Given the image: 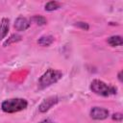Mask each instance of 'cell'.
I'll return each mask as SVG.
<instances>
[{
    "instance_id": "8fae6325",
    "label": "cell",
    "mask_w": 123,
    "mask_h": 123,
    "mask_svg": "<svg viewBox=\"0 0 123 123\" xmlns=\"http://www.w3.org/2000/svg\"><path fill=\"white\" fill-rule=\"evenodd\" d=\"M21 40V36L20 35H17V34H14V35H12L4 43V46H7V45H10L11 43H13V42H17Z\"/></svg>"
},
{
    "instance_id": "52a82bcc",
    "label": "cell",
    "mask_w": 123,
    "mask_h": 123,
    "mask_svg": "<svg viewBox=\"0 0 123 123\" xmlns=\"http://www.w3.org/2000/svg\"><path fill=\"white\" fill-rule=\"evenodd\" d=\"M9 27H10L9 19L8 18H2L1 23H0V40L3 39L8 35Z\"/></svg>"
},
{
    "instance_id": "5b68a950",
    "label": "cell",
    "mask_w": 123,
    "mask_h": 123,
    "mask_svg": "<svg viewBox=\"0 0 123 123\" xmlns=\"http://www.w3.org/2000/svg\"><path fill=\"white\" fill-rule=\"evenodd\" d=\"M90 116L95 120H103L109 116V111L104 108L94 107L90 111Z\"/></svg>"
},
{
    "instance_id": "5bb4252c",
    "label": "cell",
    "mask_w": 123,
    "mask_h": 123,
    "mask_svg": "<svg viewBox=\"0 0 123 123\" xmlns=\"http://www.w3.org/2000/svg\"><path fill=\"white\" fill-rule=\"evenodd\" d=\"M75 25L80 27V28H82V29H84V30H88V25L86 22H76Z\"/></svg>"
},
{
    "instance_id": "3957f363",
    "label": "cell",
    "mask_w": 123,
    "mask_h": 123,
    "mask_svg": "<svg viewBox=\"0 0 123 123\" xmlns=\"http://www.w3.org/2000/svg\"><path fill=\"white\" fill-rule=\"evenodd\" d=\"M91 90L101 96H109L111 94L116 93V88L111 86H108L106 83L100 80H93L90 85Z\"/></svg>"
},
{
    "instance_id": "30bf717a",
    "label": "cell",
    "mask_w": 123,
    "mask_h": 123,
    "mask_svg": "<svg viewBox=\"0 0 123 123\" xmlns=\"http://www.w3.org/2000/svg\"><path fill=\"white\" fill-rule=\"evenodd\" d=\"M60 7H61V4L59 2H57V1H50V2L45 4V11H48V12L55 11V10H58Z\"/></svg>"
},
{
    "instance_id": "4fadbf2b",
    "label": "cell",
    "mask_w": 123,
    "mask_h": 123,
    "mask_svg": "<svg viewBox=\"0 0 123 123\" xmlns=\"http://www.w3.org/2000/svg\"><path fill=\"white\" fill-rule=\"evenodd\" d=\"M122 118H123V115H122V113H120V112H116V113L112 114V119L115 120V121L121 122V121H122Z\"/></svg>"
},
{
    "instance_id": "7c38bea8",
    "label": "cell",
    "mask_w": 123,
    "mask_h": 123,
    "mask_svg": "<svg viewBox=\"0 0 123 123\" xmlns=\"http://www.w3.org/2000/svg\"><path fill=\"white\" fill-rule=\"evenodd\" d=\"M31 20H32L33 22H35L36 24H37V25H44V24L47 23L46 18L43 17V16H40V15H34V16L31 18Z\"/></svg>"
},
{
    "instance_id": "277c9868",
    "label": "cell",
    "mask_w": 123,
    "mask_h": 123,
    "mask_svg": "<svg viewBox=\"0 0 123 123\" xmlns=\"http://www.w3.org/2000/svg\"><path fill=\"white\" fill-rule=\"evenodd\" d=\"M59 102V98L56 96H51L48 97L46 99H44L40 105L38 106V111L40 112H46L47 111H49L53 106H55L57 103Z\"/></svg>"
},
{
    "instance_id": "9a60e30c",
    "label": "cell",
    "mask_w": 123,
    "mask_h": 123,
    "mask_svg": "<svg viewBox=\"0 0 123 123\" xmlns=\"http://www.w3.org/2000/svg\"><path fill=\"white\" fill-rule=\"evenodd\" d=\"M39 123H54V122L52 120H50V119H44V120L40 121Z\"/></svg>"
},
{
    "instance_id": "9c48e42d",
    "label": "cell",
    "mask_w": 123,
    "mask_h": 123,
    "mask_svg": "<svg viewBox=\"0 0 123 123\" xmlns=\"http://www.w3.org/2000/svg\"><path fill=\"white\" fill-rule=\"evenodd\" d=\"M108 43L111 46H120L122 45L123 41H122V37L120 36H112L111 37L108 38Z\"/></svg>"
},
{
    "instance_id": "6da1fadb",
    "label": "cell",
    "mask_w": 123,
    "mask_h": 123,
    "mask_svg": "<svg viewBox=\"0 0 123 123\" xmlns=\"http://www.w3.org/2000/svg\"><path fill=\"white\" fill-rule=\"evenodd\" d=\"M27 106H28V102L25 99L12 98V99L5 100L2 103L1 108H2L3 111L12 113V112H17V111H20L22 110H25L27 108Z\"/></svg>"
},
{
    "instance_id": "8992f818",
    "label": "cell",
    "mask_w": 123,
    "mask_h": 123,
    "mask_svg": "<svg viewBox=\"0 0 123 123\" xmlns=\"http://www.w3.org/2000/svg\"><path fill=\"white\" fill-rule=\"evenodd\" d=\"M29 27H30V21L23 16L17 17L14 21V28L17 31H25Z\"/></svg>"
},
{
    "instance_id": "7a4b0ae2",
    "label": "cell",
    "mask_w": 123,
    "mask_h": 123,
    "mask_svg": "<svg viewBox=\"0 0 123 123\" xmlns=\"http://www.w3.org/2000/svg\"><path fill=\"white\" fill-rule=\"evenodd\" d=\"M62 76V73L60 70L56 69H48L46 72L39 78L38 80V86L40 88H45L55 83H57Z\"/></svg>"
},
{
    "instance_id": "2e32d148",
    "label": "cell",
    "mask_w": 123,
    "mask_h": 123,
    "mask_svg": "<svg viewBox=\"0 0 123 123\" xmlns=\"http://www.w3.org/2000/svg\"><path fill=\"white\" fill-rule=\"evenodd\" d=\"M121 73H122V72L120 71V72H119V74H118V79H119V81H120V82H122V78H121Z\"/></svg>"
},
{
    "instance_id": "ba28073f",
    "label": "cell",
    "mask_w": 123,
    "mask_h": 123,
    "mask_svg": "<svg viewBox=\"0 0 123 123\" xmlns=\"http://www.w3.org/2000/svg\"><path fill=\"white\" fill-rule=\"evenodd\" d=\"M54 41V37L52 36H42L38 38L37 43L41 46H49L53 43Z\"/></svg>"
}]
</instances>
